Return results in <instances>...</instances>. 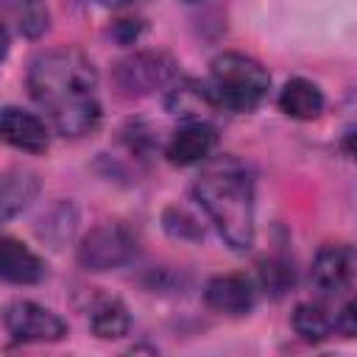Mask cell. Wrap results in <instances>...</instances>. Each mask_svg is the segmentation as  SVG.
I'll use <instances>...</instances> for the list:
<instances>
[{
  "instance_id": "1",
  "label": "cell",
  "mask_w": 357,
  "mask_h": 357,
  "mask_svg": "<svg viewBox=\"0 0 357 357\" xmlns=\"http://www.w3.org/2000/svg\"><path fill=\"white\" fill-rule=\"evenodd\" d=\"M28 89L61 137H84L98 128V70L78 47L39 53L28 67Z\"/></svg>"
},
{
  "instance_id": "2",
  "label": "cell",
  "mask_w": 357,
  "mask_h": 357,
  "mask_svg": "<svg viewBox=\"0 0 357 357\" xmlns=\"http://www.w3.org/2000/svg\"><path fill=\"white\" fill-rule=\"evenodd\" d=\"M192 192L231 251L254 245V178L240 159H209L195 176Z\"/></svg>"
},
{
  "instance_id": "3",
  "label": "cell",
  "mask_w": 357,
  "mask_h": 357,
  "mask_svg": "<svg viewBox=\"0 0 357 357\" xmlns=\"http://www.w3.org/2000/svg\"><path fill=\"white\" fill-rule=\"evenodd\" d=\"M206 86L218 109L245 114V112H254L268 95L271 75L257 59L245 53H220L212 59Z\"/></svg>"
},
{
  "instance_id": "4",
  "label": "cell",
  "mask_w": 357,
  "mask_h": 357,
  "mask_svg": "<svg viewBox=\"0 0 357 357\" xmlns=\"http://www.w3.org/2000/svg\"><path fill=\"white\" fill-rule=\"evenodd\" d=\"M176 61L162 50H137L120 59L112 70L117 89L126 95H151L176 81Z\"/></svg>"
},
{
  "instance_id": "5",
  "label": "cell",
  "mask_w": 357,
  "mask_h": 357,
  "mask_svg": "<svg viewBox=\"0 0 357 357\" xmlns=\"http://www.w3.org/2000/svg\"><path fill=\"white\" fill-rule=\"evenodd\" d=\"M137 254V234L123 223L95 226L78 245V262L86 271H109L131 262Z\"/></svg>"
},
{
  "instance_id": "6",
  "label": "cell",
  "mask_w": 357,
  "mask_h": 357,
  "mask_svg": "<svg viewBox=\"0 0 357 357\" xmlns=\"http://www.w3.org/2000/svg\"><path fill=\"white\" fill-rule=\"evenodd\" d=\"M6 329L17 343H56L67 335V324L36 301L17 298L6 307Z\"/></svg>"
},
{
  "instance_id": "7",
  "label": "cell",
  "mask_w": 357,
  "mask_h": 357,
  "mask_svg": "<svg viewBox=\"0 0 357 357\" xmlns=\"http://www.w3.org/2000/svg\"><path fill=\"white\" fill-rule=\"evenodd\" d=\"M357 279V248L346 243L324 245L312 259V284L324 296H337Z\"/></svg>"
},
{
  "instance_id": "8",
  "label": "cell",
  "mask_w": 357,
  "mask_h": 357,
  "mask_svg": "<svg viewBox=\"0 0 357 357\" xmlns=\"http://www.w3.org/2000/svg\"><path fill=\"white\" fill-rule=\"evenodd\" d=\"M204 301L209 310H215L220 315H245L257 301V290L248 276L223 273V276H212L206 282Z\"/></svg>"
},
{
  "instance_id": "9",
  "label": "cell",
  "mask_w": 357,
  "mask_h": 357,
  "mask_svg": "<svg viewBox=\"0 0 357 357\" xmlns=\"http://www.w3.org/2000/svg\"><path fill=\"white\" fill-rule=\"evenodd\" d=\"M215 148V128L204 120H187V126H181L165 153L173 165H195V162H204Z\"/></svg>"
},
{
  "instance_id": "10",
  "label": "cell",
  "mask_w": 357,
  "mask_h": 357,
  "mask_svg": "<svg viewBox=\"0 0 357 357\" xmlns=\"http://www.w3.org/2000/svg\"><path fill=\"white\" fill-rule=\"evenodd\" d=\"M3 139L20 151L28 153H45L47 151V128L45 123L17 106L3 109Z\"/></svg>"
},
{
  "instance_id": "11",
  "label": "cell",
  "mask_w": 357,
  "mask_h": 357,
  "mask_svg": "<svg viewBox=\"0 0 357 357\" xmlns=\"http://www.w3.org/2000/svg\"><path fill=\"white\" fill-rule=\"evenodd\" d=\"M0 273L11 284H36L45 276V262L20 240L3 237L0 243Z\"/></svg>"
},
{
  "instance_id": "12",
  "label": "cell",
  "mask_w": 357,
  "mask_h": 357,
  "mask_svg": "<svg viewBox=\"0 0 357 357\" xmlns=\"http://www.w3.org/2000/svg\"><path fill=\"white\" fill-rule=\"evenodd\" d=\"M165 106L173 114H181L187 120H204V112L218 109L212 100V92L206 84H198L192 78H181L173 81L167 95H165Z\"/></svg>"
},
{
  "instance_id": "13",
  "label": "cell",
  "mask_w": 357,
  "mask_h": 357,
  "mask_svg": "<svg viewBox=\"0 0 357 357\" xmlns=\"http://www.w3.org/2000/svg\"><path fill=\"white\" fill-rule=\"evenodd\" d=\"M279 109L296 120H312L324 112V92L307 78H290L279 92Z\"/></svg>"
},
{
  "instance_id": "14",
  "label": "cell",
  "mask_w": 357,
  "mask_h": 357,
  "mask_svg": "<svg viewBox=\"0 0 357 357\" xmlns=\"http://www.w3.org/2000/svg\"><path fill=\"white\" fill-rule=\"evenodd\" d=\"M89 329L103 340L128 335V329H131L128 307L114 296H98L89 310Z\"/></svg>"
},
{
  "instance_id": "15",
  "label": "cell",
  "mask_w": 357,
  "mask_h": 357,
  "mask_svg": "<svg viewBox=\"0 0 357 357\" xmlns=\"http://www.w3.org/2000/svg\"><path fill=\"white\" fill-rule=\"evenodd\" d=\"M3 25L6 28H17L22 36L36 39L47 31L50 25V14L45 0H3Z\"/></svg>"
},
{
  "instance_id": "16",
  "label": "cell",
  "mask_w": 357,
  "mask_h": 357,
  "mask_svg": "<svg viewBox=\"0 0 357 357\" xmlns=\"http://www.w3.org/2000/svg\"><path fill=\"white\" fill-rule=\"evenodd\" d=\"M36 192H39V178L31 170H22V167L8 170L3 176V195H0L3 220H11L17 212H22Z\"/></svg>"
},
{
  "instance_id": "17",
  "label": "cell",
  "mask_w": 357,
  "mask_h": 357,
  "mask_svg": "<svg viewBox=\"0 0 357 357\" xmlns=\"http://www.w3.org/2000/svg\"><path fill=\"white\" fill-rule=\"evenodd\" d=\"M335 324H337V318H332L329 310L324 304H318V301H304L293 312V329H296V335H301L310 343L326 340L332 335Z\"/></svg>"
},
{
  "instance_id": "18",
  "label": "cell",
  "mask_w": 357,
  "mask_h": 357,
  "mask_svg": "<svg viewBox=\"0 0 357 357\" xmlns=\"http://www.w3.org/2000/svg\"><path fill=\"white\" fill-rule=\"evenodd\" d=\"M259 279H262V287H265V290L282 293V290H287V284L293 282V268H290L287 262L271 259V262H262Z\"/></svg>"
},
{
  "instance_id": "19",
  "label": "cell",
  "mask_w": 357,
  "mask_h": 357,
  "mask_svg": "<svg viewBox=\"0 0 357 357\" xmlns=\"http://www.w3.org/2000/svg\"><path fill=\"white\" fill-rule=\"evenodd\" d=\"M335 329H337L343 337H357V293L343 304Z\"/></svg>"
},
{
  "instance_id": "20",
  "label": "cell",
  "mask_w": 357,
  "mask_h": 357,
  "mask_svg": "<svg viewBox=\"0 0 357 357\" xmlns=\"http://www.w3.org/2000/svg\"><path fill=\"white\" fill-rule=\"evenodd\" d=\"M343 145H346V151H349V153L357 159V128L346 134V142H343Z\"/></svg>"
},
{
  "instance_id": "21",
  "label": "cell",
  "mask_w": 357,
  "mask_h": 357,
  "mask_svg": "<svg viewBox=\"0 0 357 357\" xmlns=\"http://www.w3.org/2000/svg\"><path fill=\"white\" fill-rule=\"evenodd\" d=\"M100 6H109V8H120V6H128V3H134V0H98Z\"/></svg>"
}]
</instances>
